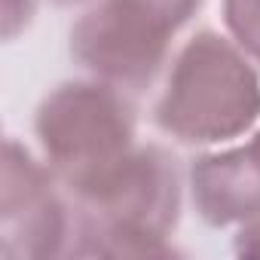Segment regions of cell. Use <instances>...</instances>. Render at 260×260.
Returning <instances> with one entry per match:
<instances>
[{
  "instance_id": "cell-1",
  "label": "cell",
  "mask_w": 260,
  "mask_h": 260,
  "mask_svg": "<svg viewBox=\"0 0 260 260\" xmlns=\"http://www.w3.org/2000/svg\"><path fill=\"white\" fill-rule=\"evenodd\" d=\"M187 193L181 159L156 144H135L107 172L74 190L77 239L71 257H175L172 242Z\"/></svg>"
},
{
  "instance_id": "cell-5",
  "label": "cell",
  "mask_w": 260,
  "mask_h": 260,
  "mask_svg": "<svg viewBox=\"0 0 260 260\" xmlns=\"http://www.w3.org/2000/svg\"><path fill=\"white\" fill-rule=\"evenodd\" d=\"M74 239V196L40 153L10 135L0 187V254L7 260L71 257Z\"/></svg>"
},
{
  "instance_id": "cell-9",
  "label": "cell",
  "mask_w": 260,
  "mask_h": 260,
  "mask_svg": "<svg viewBox=\"0 0 260 260\" xmlns=\"http://www.w3.org/2000/svg\"><path fill=\"white\" fill-rule=\"evenodd\" d=\"M233 254H239V257H260V217L236 226Z\"/></svg>"
},
{
  "instance_id": "cell-11",
  "label": "cell",
  "mask_w": 260,
  "mask_h": 260,
  "mask_svg": "<svg viewBox=\"0 0 260 260\" xmlns=\"http://www.w3.org/2000/svg\"><path fill=\"white\" fill-rule=\"evenodd\" d=\"M248 144H251V147L257 150V156H260V128H257V132H254V135L248 138Z\"/></svg>"
},
{
  "instance_id": "cell-6",
  "label": "cell",
  "mask_w": 260,
  "mask_h": 260,
  "mask_svg": "<svg viewBox=\"0 0 260 260\" xmlns=\"http://www.w3.org/2000/svg\"><path fill=\"white\" fill-rule=\"evenodd\" d=\"M187 196L211 230L242 226L260 217V156L245 141L202 153L187 169Z\"/></svg>"
},
{
  "instance_id": "cell-2",
  "label": "cell",
  "mask_w": 260,
  "mask_h": 260,
  "mask_svg": "<svg viewBox=\"0 0 260 260\" xmlns=\"http://www.w3.org/2000/svg\"><path fill=\"white\" fill-rule=\"evenodd\" d=\"M257 61L214 28H199L172 55L150 119L184 147H220L260 122Z\"/></svg>"
},
{
  "instance_id": "cell-10",
  "label": "cell",
  "mask_w": 260,
  "mask_h": 260,
  "mask_svg": "<svg viewBox=\"0 0 260 260\" xmlns=\"http://www.w3.org/2000/svg\"><path fill=\"white\" fill-rule=\"evenodd\" d=\"M52 7L58 10H74V7H83V4H95V0H49Z\"/></svg>"
},
{
  "instance_id": "cell-8",
  "label": "cell",
  "mask_w": 260,
  "mask_h": 260,
  "mask_svg": "<svg viewBox=\"0 0 260 260\" xmlns=\"http://www.w3.org/2000/svg\"><path fill=\"white\" fill-rule=\"evenodd\" d=\"M37 0H4V40L13 43L34 22Z\"/></svg>"
},
{
  "instance_id": "cell-3",
  "label": "cell",
  "mask_w": 260,
  "mask_h": 260,
  "mask_svg": "<svg viewBox=\"0 0 260 260\" xmlns=\"http://www.w3.org/2000/svg\"><path fill=\"white\" fill-rule=\"evenodd\" d=\"M202 7L205 0H95L71 25L68 52L89 77L132 95L147 92Z\"/></svg>"
},
{
  "instance_id": "cell-7",
  "label": "cell",
  "mask_w": 260,
  "mask_h": 260,
  "mask_svg": "<svg viewBox=\"0 0 260 260\" xmlns=\"http://www.w3.org/2000/svg\"><path fill=\"white\" fill-rule=\"evenodd\" d=\"M226 34L260 64V0H220Z\"/></svg>"
},
{
  "instance_id": "cell-4",
  "label": "cell",
  "mask_w": 260,
  "mask_h": 260,
  "mask_svg": "<svg viewBox=\"0 0 260 260\" xmlns=\"http://www.w3.org/2000/svg\"><path fill=\"white\" fill-rule=\"evenodd\" d=\"M31 128L37 153L74 193L138 144V107L98 77L64 80L40 98Z\"/></svg>"
}]
</instances>
